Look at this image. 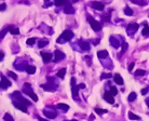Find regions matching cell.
<instances>
[{"label":"cell","mask_w":149,"mask_h":121,"mask_svg":"<svg viewBox=\"0 0 149 121\" xmlns=\"http://www.w3.org/2000/svg\"><path fill=\"white\" fill-rule=\"evenodd\" d=\"M72 37H74V33H72L71 30H65L61 35V38L58 39V42H61L62 40L63 41H69V40L72 39Z\"/></svg>","instance_id":"obj_1"},{"label":"cell","mask_w":149,"mask_h":121,"mask_svg":"<svg viewBox=\"0 0 149 121\" xmlns=\"http://www.w3.org/2000/svg\"><path fill=\"white\" fill-rule=\"evenodd\" d=\"M88 21H89V23H90L91 27L93 28V29H94L95 31H99L100 29H102V26H100V24H99L97 21H95L94 18H92L91 16H89V17H88Z\"/></svg>","instance_id":"obj_2"},{"label":"cell","mask_w":149,"mask_h":121,"mask_svg":"<svg viewBox=\"0 0 149 121\" xmlns=\"http://www.w3.org/2000/svg\"><path fill=\"white\" fill-rule=\"evenodd\" d=\"M54 55H55V59H54V62H55V63L61 62L62 59L65 58V54H64L63 52H61L59 50H56V51L54 52Z\"/></svg>","instance_id":"obj_3"},{"label":"cell","mask_w":149,"mask_h":121,"mask_svg":"<svg viewBox=\"0 0 149 121\" xmlns=\"http://www.w3.org/2000/svg\"><path fill=\"white\" fill-rule=\"evenodd\" d=\"M11 86V82L9 81V80H8L6 77H1V81H0V88L1 89H8Z\"/></svg>","instance_id":"obj_4"},{"label":"cell","mask_w":149,"mask_h":121,"mask_svg":"<svg viewBox=\"0 0 149 121\" xmlns=\"http://www.w3.org/2000/svg\"><path fill=\"white\" fill-rule=\"evenodd\" d=\"M12 95H14L15 96V97H16L18 100H19V102H21L22 104L24 103V104H25L26 105V106H28V105H30V103L29 102H28V100H26L25 98H24V97H22V96H21V94H19V92H14V93L13 94H12Z\"/></svg>","instance_id":"obj_5"},{"label":"cell","mask_w":149,"mask_h":121,"mask_svg":"<svg viewBox=\"0 0 149 121\" xmlns=\"http://www.w3.org/2000/svg\"><path fill=\"white\" fill-rule=\"evenodd\" d=\"M104 98H105L106 102H108L109 104H114L115 103V98H114V95L109 92H106L105 94H104Z\"/></svg>","instance_id":"obj_6"},{"label":"cell","mask_w":149,"mask_h":121,"mask_svg":"<svg viewBox=\"0 0 149 121\" xmlns=\"http://www.w3.org/2000/svg\"><path fill=\"white\" fill-rule=\"evenodd\" d=\"M13 105L17 108V109L22 110L23 112H27V106H26L25 104H22V103H18V102H14Z\"/></svg>","instance_id":"obj_7"},{"label":"cell","mask_w":149,"mask_h":121,"mask_svg":"<svg viewBox=\"0 0 149 121\" xmlns=\"http://www.w3.org/2000/svg\"><path fill=\"white\" fill-rule=\"evenodd\" d=\"M137 29H138V25H137V24H131V25L127 26V33L130 35L134 34Z\"/></svg>","instance_id":"obj_8"},{"label":"cell","mask_w":149,"mask_h":121,"mask_svg":"<svg viewBox=\"0 0 149 121\" xmlns=\"http://www.w3.org/2000/svg\"><path fill=\"white\" fill-rule=\"evenodd\" d=\"M91 6L93 7V9L97 10V11H102V10H104V5H103V3H100V2L94 1V2H92V3H91Z\"/></svg>","instance_id":"obj_9"},{"label":"cell","mask_w":149,"mask_h":121,"mask_svg":"<svg viewBox=\"0 0 149 121\" xmlns=\"http://www.w3.org/2000/svg\"><path fill=\"white\" fill-rule=\"evenodd\" d=\"M64 12H65L66 14H74L75 13V9L72 8V6L70 3H67L65 6V9H64Z\"/></svg>","instance_id":"obj_10"},{"label":"cell","mask_w":149,"mask_h":121,"mask_svg":"<svg viewBox=\"0 0 149 121\" xmlns=\"http://www.w3.org/2000/svg\"><path fill=\"white\" fill-rule=\"evenodd\" d=\"M41 56H42L44 63H49L50 61L52 59V54H51V53H46V52H42V53H41Z\"/></svg>","instance_id":"obj_11"},{"label":"cell","mask_w":149,"mask_h":121,"mask_svg":"<svg viewBox=\"0 0 149 121\" xmlns=\"http://www.w3.org/2000/svg\"><path fill=\"white\" fill-rule=\"evenodd\" d=\"M110 42H111V46L114 48H119L120 46H121V43L119 42V40L116 37H110Z\"/></svg>","instance_id":"obj_12"},{"label":"cell","mask_w":149,"mask_h":121,"mask_svg":"<svg viewBox=\"0 0 149 121\" xmlns=\"http://www.w3.org/2000/svg\"><path fill=\"white\" fill-rule=\"evenodd\" d=\"M114 80H115V82L117 84H120V86H122L123 84V79L121 78V76H120L119 74H116L114 76Z\"/></svg>","instance_id":"obj_13"},{"label":"cell","mask_w":149,"mask_h":121,"mask_svg":"<svg viewBox=\"0 0 149 121\" xmlns=\"http://www.w3.org/2000/svg\"><path fill=\"white\" fill-rule=\"evenodd\" d=\"M97 56L99 58H106L107 56H108V52L106 50H103V51H98V53H97Z\"/></svg>","instance_id":"obj_14"},{"label":"cell","mask_w":149,"mask_h":121,"mask_svg":"<svg viewBox=\"0 0 149 121\" xmlns=\"http://www.w3.org/2000/svg\"><path fill=\"white\" fill-rule=\"evenodd\" d=\"M57 108H59V109H62V110H64V111H66V110L69 109V106H68L67 104L59 103V104H57Z\"/></svg>","instance_id":"obj_15"},{"label":"cell","mask_w":149,"mask_h":121,"mask_svg":"<svg viewBox=\"0 0 149 121\" xmlns=\"http://www.w3.org/2000/svg\"><path fill=\"white\" fill-rule=\"evenodd\" d=\"M9 30H10V33H11L12 35H18V34H19L18 28L14 27V26H9Z\"/></svg>","instance_id":"obj_16"},{"label":"cell","mask_w":149,"mask_h":121,"mask_svg":"<svg viewBox=\"0 0 149 121\" xmlns=\"http://www.w3.org/2000/svg\"><path fill=\"white\" fill-rule=\"evenodd\" d=\"M78 90H79L78 87H76V86L72 87V95H74V98L77 99V100L79 99V98H78Z\"/></svg>","instance_id":"obj_17"},{"label":"cell","mask_w":149,"mask_h":121,"mask_svg":"<svg viewBox=\"0 0 149 121\" xmlns=\"http://www.w3.org/2000/svg\"><path fill=\"white\" fill-rule=\"evenodd\" d=\"M26 71H27V74H29V75H34L36 72V67L35 66H27Z\"/></svg>","instance_id":"obj_18"},{"label":"cell","mask_w":149,"mask_h":121,"mask_svg":"<svg viewBox=\"0 0 149 121\" xmlns=\"http://www.w3.org/2000/svg\"><path fill=\"white\" fill-rule=\"evenodd\" d=\"M44 115H46L47 118H49V119H54L55 117H56V114L53 111H46L44 112Z\"/></svg>","instance_id":"obj_19"},{"label":"cell","mask_w":149,"mask_h":121,"mask_svg":"<svg viewBox=\"0 0 149 121\" xmlns=\"http://www.w3.org/2000/svg\"><path fill=\"white\" fill-rule=\"evenodd\" d=\"M80 47H81L83 50H86V51L90 50V44H89L88 42H86V41H82L81 43H80Z\"/></svg>","instance_id":"obj_20"},{"label":"cell","mask_w":149,"mask_h":121,"mask_svg":"<svg viewBox=\"0 0 149 121\" xmlns=\"http://www.w3.org/2000/svg\"><path fill=\"white\" fill-rule=\"evenodd\" d=\"M65 74H66V68H62V69L57 72V77L58 78H64Z\"/></svg>","instance_id":"obj_21"},{"label":"cell","mask_w":149,"mask_h":121,"mask_svg":"<svg viewBox=\"0 0 149 121\" xmlns=\"http://www.w3.org/2000/svg\"><path fill=\"white\" fill-rule=\"evenodd\" d=\"M129 119H131V120H139L140 118L138 116H136V115H134L133 112H129Z\"/></svg>","instance_id":"obj_22"},{"label":"cell","mask_w":149,"mask_h":121,"mask_svg":"<svg viewBox=\"0 0 149 121\" xmlns=\"http://www.w3.org/2000/svg\"><path fill=\"white\" fill-rule=\"evenodd\" d=\"M28 95H29V97H31V99H33L34 102H38V96L36 95L33 91L29 92V93H28Z\"/></svg>","instance_id":"obj_23"},{"label":"cell","mask_w":149,"mask_h":121,"mask_svg":"<svg viewBox=\"0 0 149 121\" xmlns=\"http://www.w3.org/2000/svg\"><path fill=\"white\" fill-rule=\"evenodd\" d=\"M3 119H5V121H14V119H13V117H12L10 114H7L3 116Z\"/></svg>","instance_id":"obj_24"},{"label":"cell","mask_w":149,"mask_h":121,"mask_svg":"<svg viewBox=\"0 0 149 121\" xmlns=\"http://www.w3.org/2000/svg\"><path fill=\"white\" fill-rule=\"evenodd\" d=\"M143 35H144V36H148V35H149V26L147 25V24H145V26H144Z\"/></svg>","instance_id":"obj_25"},{"label":"cell","mask_w":149,"mask_h":121,"mask_svg":"<svg viewBox=\"0 0 149 121\" xmlns=\"http://www.w3.org/2000/svg\"><path fill=\"white\" fill-rule=\"evenodd\" d=\"M136 99V93L135 92H132V93L129 95V102H133V100Z\"/></svg>","instance_id":"obj_26"},{"label":"cell","mask_w":149,"mask_h":121,"mask_svg":"<svg viewBox=\"0 0 149 121\" xmlns=\"http://www.w3.org/2000/svg\"><path fill=\"white\" fill-rule=\"evenodd\" d=\"M8 30H9V27H8V28H3V29L1 30V31H0V40H1L3 37H5V35L7 34V31Z\"/></svg>","instance_id":"obj_27"},{"label":"cell","mask_w":149,"mask_h":121,"mask_svg":"<svg viewBox=\"0 0 149 121\" xmlns=\"http://www.w3.org/2000/svg\"><path fill=\"white\" fill-rule=\"evenodd\" d=\"M95 112H97L98 115H104L106 114V112H108L106 109H99V108H95Z\"/></svg>","instance_id":"obj_28"},{"label":"cell","mask_w":149,"mask_h":121,"mask_svg":"<svg viewBox=\"0 0 149 121\" xmlns=\"http://www.w3.org/2000/svg\"><path fill=\"white\" fill-rule=\"evenodd\" d=\"M48 43H49V42H48L47 41V40H40V41H39V44H38V46H39V48H43V47H46L47 46V44Z\"/></svg>","instance_id":"obj_29"},{"label":"cell","mask_w":149,"mask_h":121,"mask_svg":"<svg viewBox=\"0 0 149 121\" xmlns=\"http://www.w3.org/2000/svg\"><path fill=\"white\" fill-rule=\"evenodd\" d=\"M124 13H125L126 15H130V16H131V15H133V11L129 7H126L125 9H124Z\"/></svg>","instance_id":"obj_30"},{"label":"cell","mask_w":149,"mask_h":121,"mask_svg":"<svg viewBox=\"0 0 149 121\" xmlns=\"http://www.w3.org/2000/svg\"><path fill=\"white\" fill-rule=\"evenodd\" d=\"M145 74H146V71L143 70V69H138V70L135 71V75L136 76H144Z\"/></svg>","instance_id":"obj_31"},{"label":"cell","mask_w":149,"mask_h":121,"mask_svg":"<svg viewBox=\"0 0 149 121\" xmlns=\"http://www.w3.org/2000/svg\"><path fill=\"white\" fill-rule=\"evenodd\" d=\"M36 42V39L35 38H29L27 40V44L28 46H34V43Z\"/></svg>","instance_id":"obj_32"},{"label":"cell","mask_w":149,"mask_h":121,"mask_svg":"<svg viewBox=\"0 0 149 121\" xmlns=\"http://www.w3.org/2000/svg\"><path fill=\"white\" fill-rule=\"evenodd\" d=\"M66 2V0H55V5L56 6H62Z\"/></svg>","instance_id":"obj_33"},{"label":"cell","mask_w":149,"mask_h":121,"mask_svg":"<svg viewBox=\"0 0 149 121\" xmlns=\"http://www.w3.org/2000/svg\"><path fill=\"white\" fill-rule=\"evenodd\" d=\"M8 75L10 76V77H12L14 80H17V76H16V74H14V72H12V71H9L8 72Z\"/></svg>","instance_id":"obj_34"},{"label":"cell","mask_w":149,"mask_h":121,"mask_svg":"<svg viewBox=\"0 0 149 121\" xmlns=\"http://www.w3.org/2000/svg\"><path fill=\"white\" fill-rule=\"evenodd\" d=\"M110 92H111V94L112 95H117V93H118V91H117V89H116V87H111L110 88Z\"/></svg>","instance_id":"obj_35"},{"label":"cell","mask_w":149,"mask_h":121,"mask_svg":"<svg viewBox=\"0 0 149 121\" xmlns=\"http://www.w3.org/2000/svg\"><path fill=\"white\" fill-rule=\"evenodd\" d=\"M111 75L110 74H103L102 76H100V79H107V78H110Z\"/></svg>","instance_id":"obj_36"},{"label":"cell","mask_w":149,"mask_h":121,"mask_svg":"<svg viewBox=\"0 0 149 121\" xmlns=\"http://www.w3.org/2000/svg\"><path fill=\"white\" fill-rule=\"evenodd\" d=\"M122 52H121V53H124V52H125V50L127 49V43H125V42H123L122 43Z\"/></svg>","instance_id":"obj_37"},{"label":"cell","mask_w":149,"mask_h":121,"mask_svg":"<svg viewBox=\"0 0 149 121\" xmlns=\"http://www.w3.org/2000/svg\"><path fill=\"white\" fill-rule=\"evenodd\" d=\"M7 9V5L6 3H1V5H0V11H5Z\"/></svg>","instance_id":"obj_38"},{"label":"cell","mask_w":149,"mask_h":121,"mask_svg":"<svg viewBox=\"0 0 149 121\" xmlns=\"http://www.w3.org/2000/svg\"><path fill=\"white\" fill-rule=\"evenodd\" d=\"M134 65H135L134 63H131L130 64V66H129V71H132L133 70V67H134Z\"/></svg>","instance_id":"obj_39"},{"label":"cell","mask_w":149,"mask_h":121,"mask_svg":"<svg viewBox=\"0 0 149 121\" xmlns=\"http://www.w3.org/2000/svg\"><path fill=\"white\" fill-rule=\"evenodd\" d=\"M78 88H79V89H84V88H86V84H84V83H81V84H79V86H78Z\"/></svg>","instance_id":"obj_40"},{"label":"cell","mask_w":149,"mask_h":121,"mask_svg":"<svg viewBox=\"0 0 149 121\" xmlns=\"http://www.w3.org/2000/svg\"><path fill=\"white\" fill-rule=\"evenodd\" d=\"M147 92H148V89H143V90H142V94L144 95V94H146Z\"/></svg>","instance_id":"obj_41"},{"label":"cell","mask_w":149,"mask_h":121,"mask_svg":"<svg viewBox=\"0 0 149 121\" xmlns=\"http://www.w3.org/2000/svg\"><path fill=\"white\" fill-rule=\"evenodd\" d=\"M3 56H5V54H3L2 52H0V61H1V59L3 58Z\"/></svg>","instance_id":"obj_42"},{"label":"cell","mask_w":149,"mask_h":121,"mask_svg":"<svg viewBox=\"0 0 149 121\" xmlns=\"http://www.w3.org/2000/svg\"><path fill=\"white\" fill-rule=\"evenodd\" d=\"M146 104H147V106L149 107V97H148V98L146 99Z\"/></svg>","instance_id":"obj_43"},{"label":"cell","mask_w":149,"mask_h":121,"mask_svg":"<svg viewBox=\"0 0 149 121\" xmlns=\"http://www.w3.org/2000/svg\"><path fill=\"white\" fill-rule=\"evenodd\" d=\"M93 119H94V116L91 115V116H90V120H93Z\"/></svg>","instance_id":"obj_44"},{"label":"cell","mask_w":149,"mask_h":121,"mask_svg":"<svg viewBox=\"0 0 149 121\" xmlns=\"http://www.w3.org/2000/svg\"><path fill=\"white\" fill-rule=\"evenodd\" d=\"M39 121H48V120H46V119H42V118H39Z\"/></svg>","instance_id":"obj_45"},{"label":"cell","mask_w":149,"mask_h":121,"mask_svg":"<svg viewBox=\"0 0 149 121\" xmlns=\"http://www.w3.org/2000/svg\"><path fill=\"white\" fill-rule=\"evenodd\" d=\"M132 2H134V3H137V0H132Z\"/></svg>","instance_id":"obj_46"},{"label":"cell","mask_w":149,"mask_h":121,"mask_svg":"<svg viewBox=\"0 0 149 121\" xmlns=\"http://www.w3.org/2000/svg\"><path fill=\"white\" fill-rule=\"evenodd\" d=\"M70 1H71V2H77L78 0H70Z\"/></svg>","instance_id":"obj_47"},{"label":"cell","mask_w":149,"mask_h":121,"mask_svg":"<svg viewBox=\"0 0 149 121\" xmlns=\"http://www.w3.org/2000/svg\"><path fill=\"white\" fill-rule=\"evenodd\" d=\"M65 121H77V120H65Z\"/></svg>","instance_id":"obj_48"}]
</instances>
